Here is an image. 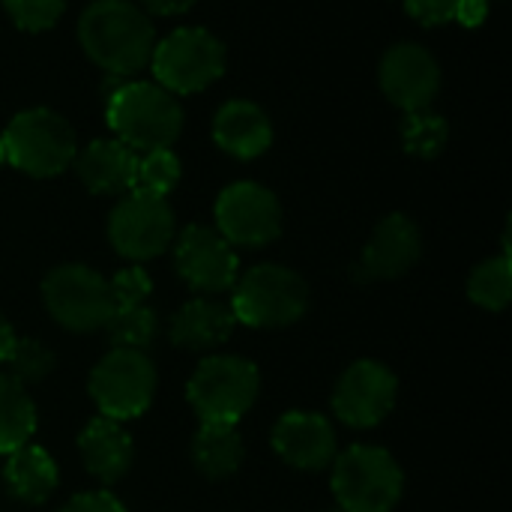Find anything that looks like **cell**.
Segmentation results:
<instances>
[{"instance_id":"6da1fadb","label":"cell","mask_w":512,"mask_h":512,"mask_svg":"<svg viewBox=\"0 0 512 512\" xmlns=\"http://www.w3.org/2000/svg\"><path fill=\"white\" fill-rule=\"evenodd\" d=\"M78 39L87 57L111 75L141 72L156 48L153 21L129 0H93L78 21Z\"/></svg>"},{"instance_id":"7a4b0ae2","label":"cell","mask_w":512,"mask_h":512,"mask_svg":"<svg viewBox=\"0 0 512 512\" xmlns=\"http://www.w3.org/2000/svg\"><path fill=\"white\" fill-rule=\"evenodd\" d=\"M108 126L135 153L165 150L183 129V108L174 93L153 81H126L108 93Z\"/></svg>"},{"instance_id":"3957f363","label":"cell","mask_w":512,"mask_h":512,"mask_svg":"<svg viewBox=\"0 0 512 512\" xmlns=\"http://www.w3.org/2000/svg\"><path fill=\"white\" fill-rule=\"evenodd\" d=\"M231 312L237 324L252 330H282L309 312V285L282 264H258L237 276L231 288Z\"/></svg>"},{"instance_id":"277c9868","label":"cell","mask_w":512,"mask_h":512,"mask_svg":"<svg viewBox=\"0 0 512 512\" xmlns=\"http://www.w3.org/2000/svg\"><path fill=\"white\" fill-rule=\"evenodd\" d=\"M330 468V489L342 512H393L405 495L402 465L384 447L354 444Z\"/></svg>"},{"instance_id":"5b68a950","label":"cell","mask_w":512,"mask_h":512,"mask_svg":"<svg viewBox=\"0 0 512 512\" xmlns=\"http://www.w3.org/2000/svg\"><path fill=\"white\" fill-rule=\"evenodd\" d=\"M261 393L258 366L237 354H213L198 363L186 399L201 423H240Z\"/></svg>"},{"instance_id":"8992f818","label":"cell","mask_w":512,"mask_h":512,"mask_svg":"<svg viewBox=\"0 0 512 512\" xmlns=\"http://www.w3.org/2000/svg\"><path fill=\"white\" fill-rule=\"evenodd\" d=\"M3 153L6 162L30 177H57L75 162V132L51 108H27L6 126Z\"/></svg>"},{"instance_id":"52a82bcc","label":"cell","mask_w":512,"mask_h":512,"mask_svg":"<svg viewBox=\"0 0 512 512\" xmlns=\"http://www.w3.org/2000/svg\"><path fill=\"white\" fill-rule=\"evenodd\" d=\"M87 393L99 408V417L108 420H135L141 417L156 393V366L147 351L111 348L90 369Z\"/></svg>"},{"instance_id":"ba28073f","label":"cell","mask_w":512,"mask_h":512,"mask_svg":"<svg viewBox=\"0 0 512 512\" xmlns=\"http://www.w3.org/2000/svg\"><path fill=\"white\" fill-rule=\"evenodd\" d=\"M42 303L48 315L69 333L105 330L114 315L108 279L84 264H60L42 279Z\"/></svg>"},{"instance_id":"9c48e42d","label":"cell","mask_w":512,"mask_h":512,"mask_svg":"<svg viewBox=\"0 0 512 512\" xmlns=\"http://www.w3.org/2000/svg\"><path fill=\"white\" fill-rule=\"evenodd\" d=\"M150 63L168 93H198L225 72V48L210 30L180 27L153 48Z\"/></svg>"},{"instance_id":"30bf717a","label":"cell","mask_w":512,"mask_h":512,"mask_svg":"<svg viewBox=\"0 0 512 512\" xmlns=\"http://www.w3.org/2000/svg\"><path fill=\"white\" fill-rule=\"evenodd\" d=\"M216 231L237 249H261L282 234L279 198L252 180L231 183L216 198Z\"/></svg>"},{"instance_id":"8fae6325","label":"cell","mask_w":512,"mask_h":512,"mask_svg":"<svg viewBox=\"0 0 512 512\" xmlns=\"http://www.w3.org/2000/svg\"><path fill=\"white\" fill-rule=\"evenodd\" d=\"M108 240L129 261H150L174 243V213L165 198L126 192L108 216Z\"/></svg>"},{"instance_id":"7c38bea8","label":"cell","mask_w":512,"mask_h":512,"mask_svg":"<svg viewBox=\"0 0 512 512\" xmlns=\"http://www.w3.org/2000/svg\"><path fill=\"white\" fill-rule=\"evenodd\" d=\"M174 267L180 279L201 297L231 291L240 276V258L234 246L207 225H186L177 234Z\"/></svg>"},{"instance_id":"4fadbf2b","label":"cell","mask_w":512,"mask_h":512,"mask_svg":"<svg viewBox=\"0 0 512 512\" xmlns=\"http://www.w3.org/2000/svg\"><path fill=\"white\" fill-rule=\"evenodd\" d=\"M399 381L393 369L378 360H357L351 363L333 390V414L348 429H375L381 426L390 411L396 408Z\"/></svg>"},{"instance_id":"5bb4252c","label":"cell","mask_w":512,"mask_h":512,"mask_svg":"<svg viewBox=\"0 0 512 512\" xmlns=\"http://www.w3.org/2000/svg\"><path fill=\"white\" fill-rule=\"evenodd\" d=\"M423 255V237L414 219H408L405 213H390L384 216L360 261L354 264V279L360 282H390L405 276Z\"/></svg>"},{"instance_id":"9a60e30c","label":"cell","mask_w":512,"mask_h":512,"mask_svg":"<svg viewBox=\"0 0 512 512\" xmlns=\"http://www.w3.org/2000/svg\"><path fill=\"white\" fill-rule=\"evenodd\" d=\"M270 444L276 456L297 471H324L339 456V438L333 423L315 411H288L276 420Z\"/></svg>"},{"instance_id":"2e32d148","label":"cell","mask_w":512,"mask_h":512,"mask_svg":"<svg viewBox=\"0 0 512 512\" xmlns=\"http://www.w3.org/2000/svg\"><path fill=\"white\" fill-rule=\"evenodd\" d=\"M438 87H441V69H438V60L426 48L414 42H402L384 54L381 90L405 114L429 108L438 96Z\"/></svg>"},{"instance_id":"e0dca14e","label":"cell","mask_w":512,"mask_h":512,"mask_svg":"<svg viewBox=\"0 0 512 512\" xmlns=\"http://www.w3.org/2000/svg\"><path fill=\"white\" fill-rule=\"evenodd\" d=\"M75 171L93 195H126L135 189L138 153L117 138H96L75 153Z\"/></svg>"},{"instance_id":"ac0fdd59","label":"cell","mask_w":512,"mask_h":512,"mask_svg":"<svg viewBox=\"0 0 512 512\" xmlns=\"http://www.w3.org/2000/svg\"><path fill=\"white\" fill-rule=\"evenodd\" d=\"M234 327L237 318L228 303L213 297H192L174 312L168 336L183 351H216L234 336Z\"/></svg>"},{"instance_id":"d6986e66","label":"cell","mask_w":512,"mask_h":512,"mask_svg":"<svg viewBox=\"0 0 512 512\" xmlns=\"http://www.w3.org/2000/svg\"><path fill=\"white\" fill-rule=\"evenodd\" d=\"M78 453L90 477H96L102 486L120 483L135 459V447L123 423L108 417H93L84 432L78 435Z\"/></svg>"},{"instance_id":"ffe728a7","label":"cell","mask_w":512,"mask_h":512,"mask_svg":"<svg viewBox=\"0 0 512 512\" xmlns=\"http://www.w3.org/2000/svg\"><path fill=\"white\" fill-rule=\"evenodd\" d=\"M213 141L234 159H255L273 144V123L261 105L234 99L213 120Z\"/></svg>"},{"instance_id":"44dd1931","label":"cell","mask_w":512,"mask_h":512,"mask_svg":"<svg viewBox=\"0 0 512 512\" xmlns=\"http://www.w3.org/2000/svg\"><path fill=\"white\" fill-rule=\"evenodd\" d=\"M3 483L15 501H21L27 507H39L57 492V483H60L57 462L51 459V453L45 447L24 444L6 456Z\"/></svg>"},{"instance_id":"7402d4cb","label":"cell","mask_w":512,"mask_h":512,"mask_svg":"<svg viewBox=\"0 0 512 512\" xmlns=\"http://www.w3.org/2000/svg\"><path fill=\"white\" fill-rule=\"evenodd\" d=\"M192 465L207 480H228L246 459L243 435L234 423H201L192 435Z\"/></svg>"},{"instance_id":"603a6c76","label":"cell","mask_w":512,"mask_h":512,"mask_svg":"<svg viewBox=\"0 0 512 512\" xmlns=\"http://www.w3.org/2000/svg\"><path fill=\"white\" fill-rule=\"evenodd\" d=\"M36 435V405L24 384L0 372V456L30 444Z\"/></svg>"},{"instance_id":"cb8c5ba5","label":"cell","mask_w":512,"mask_h":512,"mask_svg":"<svg viewBox=\"0 0 512 512\" xmlns=\"http://www.w3.org/2000/svg\"><path fill=\"white\" fill-rule=\"evenodd\" d=\"M468 297L486 312H504L512 300V261L510 255L486 258L474 267L468 279Z\"/></svg>"},{"instance_id":"d4e9b609","label":"cell","mask_w":512,"mask_h":512,"mask_svg":"<svg viewBox=\"0 0 512 512\" xmlns=\"http://www.w3.org/2000/svg\"><path fill=\"white\" fill-rule=\"evenodd\" d=\"M105 333L114 348L147 351L159 333V318L147 303L132 306V309H114V315L105 324Z\"/></svg>"},{"instance_id":"484cf974","label":"cell","mask_w":512,"mask_h":512,"mask_svg":"<svg viewBox=\"0 0 512 512\" xmlns=\"http://www.w3.org/2000/svg\"><path fill=\"white\" fill-rule=\"evenodd\" d=\"M450 138V126L441 114L423 108V111H408L402 123V141L411 156L420 159H435L444 153Z\"/></svg>"},{"instance_id":"4316f807","label":"cell","mask_w":512,"mask_h":512,"mask_svg":"<svg viewBox=\"0 0 512 512\" xmlns=\"http://www.w3.org/2000/svg\"><path fill=\"white\" fill-rule=\"evenodd\" d=\"M3 366H6V375L15 378L18 384H39L54 369V351L39 339H18L15 336Z\"/></svg>"},{"instance_id":"83f0119b","label":"cell","mask_w":512,"mask_h":512,"mask_svg":"<svg viewBox=\"0 0 512 512\" xmlns=\"http://www.w3.org/2000/svg\"><path fill=\"white\" fill-rule=\"evenodd\" d=\"M180 180V159L171 153V147L165 150H150L138 156V168H135V189L165 198Z\"/></svg>"},{"instance_id":"f1b7e54d","label":"cell","mask_w":512,"mask_h":512,"mask_svg":"<svg viewBox=\"0 0 512 512\" xmlns=\"http://www.w3.org/2000/svg\"><path fill=\"white\" fill-rule=\"evenodd\" d=\"M3 6L21 30L39 33L57 24L66 9V0H3Z\"/></svg>"},{"instance_id":"f546056e","label":"cell","mask_w":512,"mask_h":512,"mask_svg":"<svg viewBox=\"0 0 512 512\" xmlns=\"http://www.w3.org/2000/svg\"><path fill=\"white\" fill-rule=\"evenodd\" d=\"M108 288H111L114 309H132V306H144L147 303V297L153 291V282H150V276H147L144 267L132 264V267L117 270L108 279Z\"/></svg>"},{"instance_id":"4dcf8cb0","label":"cell","mask_w":512,"mask_h":512,"mask_svg":"<svg viewBox=\"0 0 512 512\" xmlns=\"http://www.w3.org/2000/svg\"><path fill=\"white\" fill-rule=\"evenodd\" d=\"M405 9L423 27L450 24L456 18V0H405Z\"/></svg>"},{"instance_id":"1f68e13d","label":"cell","mask_w":512,"mask_h":512,"mask_svg":"<svg viewBox=\"0 0 512 512\" xmlns=\"http://www.w3.org/2000/svg\"><path fill=\"white\" fill-rule=\"evenodd\" d=\"M60 512H126V507L108 489H96V492H81V495L69 498L60 507Z\"/></svg>"},{"instance_id":"d6a6232c","label":"cell","mask_w":512,"mask_h":512,"mask_svg":"<svg viewBox=\"0 0 512 512\" xmlns=\"http://www.w3.org/2000/svg\"><path fill=\"white\" fill-rule=\"evenodd\" d=\"M489 15V0H456V18L465 27H480Z\"/></svg>"},{"instance_id":"836d02e7","label":"cell","mask_w":512,"mask_h":512,"mask_svg":"<svg viewBox=\"0 0 512 512\" xmlns=\"http://www.w3.org/2000/svg\"><path fill=\"white\" fill-rule=\"evenodd\" d=\"M156 15H180L195 6V0H141Z\"/></svg>"},{"instance_id":"e575fe53","label":"cell","mask_w":512,"mask_h":512,"mask_svg":"<svg viewBox=\"0 0 512 512\" xmlns=\"http://www.w3.org/2000/svg\"><path fill=\"white\" fill-rule=\"evenodd\" d=\"M12 342H15V333H12L9 321L0 315V366H3V360H6V354H9V348H12Z\"/></svg>"},{"instance_id":"d590c367","label":"cell","mask_w":512,"mask_h":512,"mask_svg":"<svg viewBox=\"0 0 512 512\" xmlns=\"http://www.w3.org/2000/svg\"><path fill=\"white\" fill-rule=\"evenodd\" d=\"M6 162V153H3V138H0V165Z\"/></svg>"},{"instance_id":"8d00e7d4","label":"cell","mask_w":512,"mask_h":512,"mask_svg":"<svg viewBox=\"0 0 512 512\" xmlns=\"http://www.w3.org/2000/svg\"><path fill=\"white\" fill-rule=\"evenodd\" d=\"M327 512H342V510H339V507H336V510H327Z\"/></svg>"}]
</instances>
